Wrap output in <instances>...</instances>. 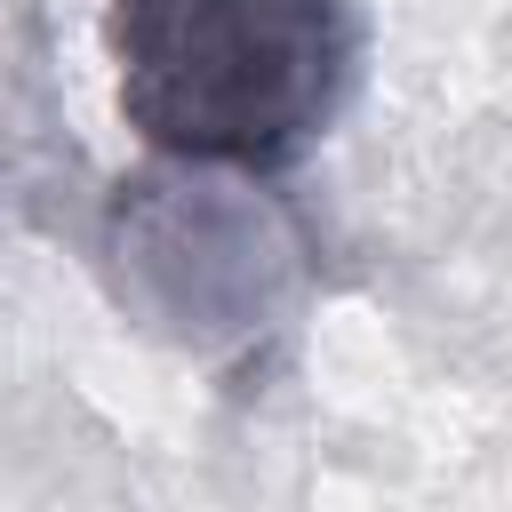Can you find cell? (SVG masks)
I'll return each mask as SVG.
<instances>
[{"mask_svg": "<svg viewBox=\"0 0 512 512\" xmlns=\"http://www.w3.org/2000/svg\"><path fill=\"white\" fill-rule=\"evenodd\" d=\"M120 120L192 168H288L336 120L352 72L344 0H112Z\"/></svg>", "mask_w": 512, "mask_h": 512, "instance_id": "1", "label": "cell"}]
</instances>
